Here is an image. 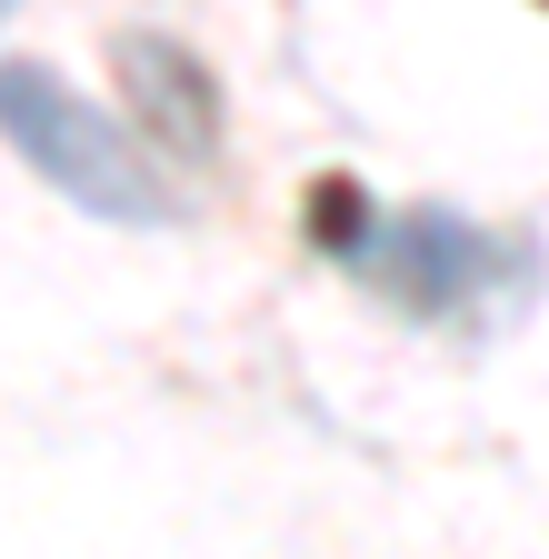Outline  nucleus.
I'll return each mask as SVG.
<instances>
[{
	"mask_svg": "<svg viewBox=\"0 0 549 559\" xmlns=\"http://www.w3.org/2000/svg\"><path fill=\"white\" fill-rule=\"evenodd\" d=\"M0 140H11L21 160H40L81 210H100V221H160L170 210L151 160L130 151V130L100 120L71 81H50V70H21V60L0 70Z\"/></svg>",
	"mask_w": 549,
	"mask_h": 559,
	"instance_id": "f257e3e1",
	"label": "nucleus"
}]
</instances>
